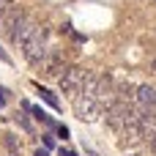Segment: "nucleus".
<instances>
[{"mask_svg":"<svg viewBox=\"0 0 156 156\" xmlns=\"http://www.w3.org/2000/svg\"><path fill=\"white\" fill-rule=\"evenodd\" d=\"M47 36H49V30H47L44 25H38V30L33 33V38L22 47V52H25V58H27L30 66H41V63H44V58H47V52H49Z\"/></svg>","mask_w":156,"mask_h":156,"instance_id":"obj_1","label":"nucleus"},{"mask_svg":"<svg viewBox=\"0 0 156 156\" xmlns=\"http://www.w3.org/2000/svg\"><path fill=\"white\" fill-rule=\"evenodd\" d=\"M58 80H60V90L74 99V96H80V85H82V80H85V69H80V66H66V71H63Z\"/></svg>","mask_w":156,"mask_h":156,"instance_id":"obj_2","label":"nucleus"},{"mask_svg":"<svg viewBox=\"0 0 156 156\" xmlns=\"http://www.w3.org/2000/svg\"><path fill=\"white\" fill-rule=\"evenodd\" d=\"M74 112H77V118L80 121H96L99 115H101V107H99V101L96 99H88V96H74Z\"/></svg>","mask_w":156,"mask_h":156,"instance_id":"obj_3","label":"nucleus"},{"mask_svg":"<svg viewBox=\"0 0 156 156\" xmlns=\"http://www.w3.org/2000/svg\"><path fill=\"white\" fill-rule=\"evenodd\" d=\"M25 19H27L25 14H19L16 8H8V11H5V14L0 16V33L11 38V33H14V30H16V27H19V25H22Z\"/></svg>","mask_w":156,"mask_h":156,"instance_id":"obj_4","label":"nucleus"},{"mask_svg":"<svg viewBox=\"0 0 156 156\" xmlns=\"http://www.w3.org/2000/svg\"><path fill=\"white\" fill-rule=\"evenodd\" d=\"M36 30H38V25H36L33 19H25V22H22V25L11 33V41H14L16 47H25V44L33 38V33H36Z\"/></svg>","mask_w":156,"mask_h":156,"instance_id":"obj_5","label":"nucleus"},{"mask_svg":"<svg viewBox=\"0 0 156 156\" xmlns=\"http://www.w3.org/2000/svg\"><path fill=\"white\" fill-rule=\"evenodd\" d=\"M41 69H44V74H49V77H60V71H66L63 55H60V52H47V58H44Z\"/></svg>","mask_w":156,"mask_h":156,"instance_id":"obj_6","label":"nucleus"},{"mask_svg":"<svg viewBox=\"0 0 156 156\" xmlns=\"http://www.w3.org/2000/svg\"><path fill=\"white\" fill-rule=\"evenodd\" d=\"M96 88H99V74H93V71H85V80H82V85H80V96H88V99H93Z\"/></svg>","mask_w":156,"mask_h":156,"instance_id":"obj_7","label":"nucleus"},{"mask_svg":"<svg viewBox=\"0 0 156 156\" xmlns=\"http://www.w3.org/2000/svg\"><path fill=\"white\" fill-rule=\"evenodd\" d=\"M134 93H137V88H134L132 82H121V85H118V101L132 104V101H134Z\"/></svg>","mask_w":156,"mask_h":156,"instance_id":"obj_8","label":"nucleus"},{"mask_svg":"<svg viewBox=\"0 0 156 156\" xmlns=\"http://www.w3.org/2000/svg\"><path fill=\"white\" fill-rule=\"evenodd\" d=\"M38 93H41V99H44V101H47L49 107H55V110L60 107V101H58V99H55V96H52V93H49L47 88H38Z\"/></svg>","mask_w":156,"mask_h":156,"instance_id":"obj_9","label":"nucleus"},{"mask_svg":"<svg viewBox=\"0 0 156 156\" xmlns=\"http://www.w3.org/2000/svg\"><path fill=\"white\" fill-rule=\"evenodd\" d=\"M30 110H33V115H36V118H38L41 123H47V126H55V123H52V118H49V115H47V112H44L41 107H30Z\"/></svg>","mask_w":156,"mask_h":156,"instance_id":"obj_10","label":"nucleus"},{"mask_svg":"<svg viewBox=\"0 0 156 156\" xmlns=\"http://www.w3.org/2000/svg\"><path fill=\"white\" fill-rule=\"evenodd\" d=\"M14 121H16V123H19V126H22V129H25V132H33V126H30V121H27V118H25V115H16V118H14Z\"/></svg>","mask_w":156,"mask_h":156,"instance_id":"obj_11","label":"nucleus"},{"mask_svg":"<svg viewBox=\"0 0 156 156\" xmlns=\"http://www.w3.org/2000/svg\"><path fill=\"white\" fill-rule=\"evenodd\" d=\"M44 148L49 151V148H55V140H52V134H44Z\"/></svg>","mask_w":156,"mask_h":156,"instance_id":"obj_12","label":"nucleus"},{"mask_svg":"<svg viewBox=\"0 0 156 156\" xmlns=\"http://www.w3.org/2000/svg\"><path fill=\"white\" fill-rule=\"evenodd\" d=\"M58 134H60V137H63V140H66V137H69V134H71V132H69V126H58Z\"/></svg>","mask_w":156,"mask_h":156,"instance_id":"obj_13","label":"nucleus"},{"mask_svg":"<svg viewBox=\"0 0 156 156\" xmlns=\"http://www.w3.org/2000/svg\"><path fill=\"white\" fill-rule=\"evenodd\" d=\"M5 143H8V148H11V151H16V140H14L11 134H5Z\"/></svg>","mask_w":156,"mask_h":156,"instance_id":"obj_14","label":"nucleus"},{"mask_svg":"<svg viewBox=\"0 0 156 156\" xmlns=\"http://www.w3.org/2000/svg\"><path fill=\"white\" fill-rule=\"evenodd\" d=\"M58 156H77V154H71V151H63V148H60V154Z\"/></svg>","mask_w":156,"mask_h":156,"instance_id":"obj_15","label":"nucleus"},{"mask_svg":"<svg viewBox=\"0 0 156 156\" xmlns=\"http://www.w3.org/2000/svg\"><path fill=\"white\" fill-rule=\"evenodd\" d=\"M36 156H49V154H47V148H44V151L38 148V151H36Z\"/></svg>","mask_w":156,"mask_h":156,"instance_id":"obj_16","label":"nucleus"},{"mask_svg":"<svg viewBox=\"0 0 156 156\" xmlns=\"http://www.w3.org/2000/svg\"><path fill=\"white\" fill-rule=\"evenodd\" d=\"M0 60H5V63H8V55H5L3 49H0Z\"/></svg>","mask_w":156,"mask_h":156,"instance_id":"obj_17","label":"nucleus"},{"mask_svg":"<svg viewBox=\"0 0 156 156\" xmlns=\"http://www.w3.org/2000/svg\"><path fill=\"white\" fill-rule=\"evenodd\" d=\"M5 11H8V8H5V5H3V3H0V16H3V14H5Z\"/></svg>","mask_w":156,"mask_h":156,"instance_id":"obj_18","label":"nucleus"},{"mask_svg":"<svg viewBox=\"0 0 156 156\" xmlns=\"http://www.w3.org/2000/svg\"><path fill=\"white\" fill-rule=\"evenodd\" d=\"M151 66H154V71H156V58H154V60H151Z\"/></svg>","mask_w":156,"mask_h":156,"instance_id":"obj_19","label":"nucleus"}]
</instances>
